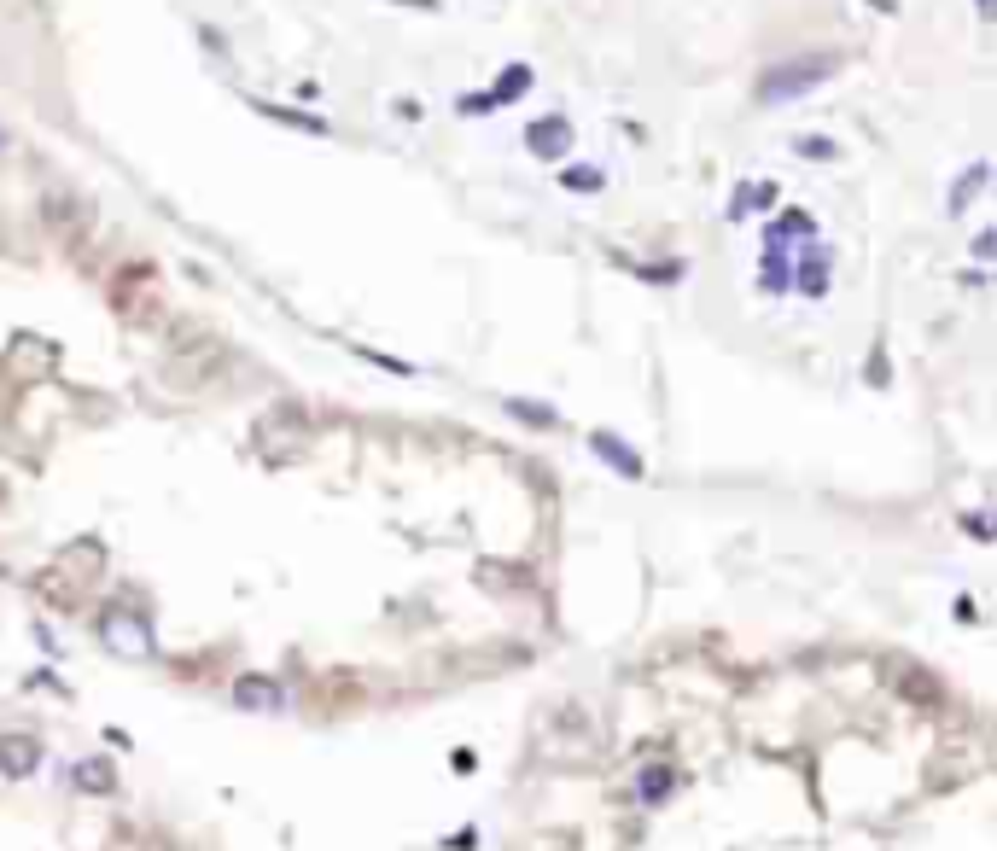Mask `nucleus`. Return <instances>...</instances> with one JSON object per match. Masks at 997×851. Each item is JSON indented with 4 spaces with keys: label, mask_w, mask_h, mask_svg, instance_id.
<instances>
[{
    "label": "nucleus",
    "mask_w": 997,
    "mask_h": 851,
    "mask_svg": "<svg viewBox=\"0 0 997 851\" xmlns=\"http://www.w3.org/2000/svg\"><path fill=\"white\" fill-rule=\"evenodd\" d=\"M525 146H531L537 158H566V146H572V123H566V117H543V123H531V129H525Z\"/></svg>",
    "instance_id": "39448f33"
},
{
    "label": "nucleus",
    "mask_w": 997,
    "mask_h": 851,
    "mask_svg": "<svg viewBox=\"0 0 997 851\" xmlns=\"http://www.w3.org/2000/svg\"><path fill=\"white\" fill-rule=\"evenodd\" d=\"M793 152H799V158H834L840 146H834L828 135H799V140H793Z\"/></svg>",
    "instance_id": "4468645a"
},
{
    "label": "nucleus",
    "mask_w": 997,
    "mask_h": 851,
    "mask_svg": "<svg viewBox=\"0 0 997 851\" xmlns=\"http://www.w3.org/2000/svg\"><path fill=\"white\" fill-rule=\"evenodd\" d=\"M70 787H76V793H111V787H117L111 758H82V764L70 770Z\"/></svg>",
    "instance_id": "6e6552de"
},
{
    "label": "nucleus",
    "mask_w": 997,
    "mask_h": 851,
    "mask_svg": "<svg viewBox=\"0 0 997 851\" xmlns=\"http://www.w3.org/2000/svg\"><path fill=\"white\" fill-rule=\"evenodd\" d=\"M828 245H805V257H799V292L805 298H823L828 292Z\"/></svg>",
    "instance_id": "0eeeda50"
},
{
    "label": "nucleus",
    "mask_w": 997,
    "mask_h": 851,
    "mask_svg": "<svg viewBox=\"0 0 997 851\" xmlns=\"http://www.w3.org/2000/svg\"><path fill=\"white\" fill-rule=\"evenodd\" d=\"M234 700H240V706H251V712H275V706H280V682L240 677V682H234Z\"/></svg>",
    "instance_id": "9d476101"
},
{
    "label": "nucleus",
    "mask_w": 997,
    "mask_h": 851,
    "mask_svg": "<svg viewBox=\"0 0 997 851\" xmlns=\"http://www.w3.org/2000/svg\"><path fill=\"white\" fill-rule=\"evenodd\" d=\"M589 449H595V455H601V461H607L613 473H624V478H642V455H636L630 443H619L613 432H595V438H589Z\"/></svg>",
    "instance_id": "423d86ee"
},
{
    "label": "nucleus",
    "mask_w": 997,
    "mask_h": 851,
    "mask_svg": "<svg viewBox=\"0 0 997 851\" xmlns=\"http://www.w3.org/2000/svg\"><path fill=\"white\" fill-rule=\"evenodd\" d=\"M671 787H677L671 764H642V770H636V799H642V805H665Z\"/></svg>",
    "instance_id": "1a4fd4ad"
},
{
    "label": "nucleus",
    "mask_w": 997,
    "mask_h": 851,
    "mask_svg": "<svg viewBox=\"0 0 997 851\" xmlns=\"http://www.w3.org/2000/svg\"><path fill=\"white\" fill-rule=\"evenodd\" d=\"M770 205H776V181H747V187L735 193L729 216H753V210H770Z\"/></svg>",
    "instance_id": "9b49d317"
},
{
    "label": "nucleus",
    "mask_w": 997,
    "mask_h": 851,
    "mask_svg": "<svg viewBox=\"0 0 997 851\" xmlns=\"http://www.w3.org/2000/svg\"><path fill=\"white\" fill-rule=\"evenodd\" d=\"M560 181H566L572 193H595V187H601V170H589V164H572V170L560 175Z\"/></svg>",
    "instance_id": "2eb2a0df"
},
{
    "label": "nucleus",
    "mask_w": 997,
    "mask_h": 851,
    "mask_svg": "<svg viewBox=\"0 0 997 851\" xmlns=\"http://www.w3.org/2000/svg\"><path fill=\"white\" fill-rule=\"evenodd\" d=\"M35 764H41V741L6 729V735H0V776H6V782H24Z\"/></svg>",
    "instance_id": "7ed1b4c3"
},
{
    "label": "nucleus",
    "mask_w": 997,
    "mask_h": 851,
    "mask_svg": "<svg viewBox=\"0 0 997 851\" xmlns=\"http://www.w3.org/2000/svg\"><path fill=\"white\" fill-rule=\"evenodd\" d=\"M828 76H834V59H828V53H817V59H788V65H776L758 82V94L770 105H782V100H793V94H811Z\"/></svg>",
    "instance_id": "f257e3e1"
},
{
    "label": "nucleus",
    "mask_w": 997,
    "mask_h": 851,
    "mask_svg": "<svg viewBox=\"0 0 997 851\" xmlns=\"http://www.w3.org/2000/svg\"><path fill=\"white\" fill-rule=\"evenodd\" d=\"M100 636H105V647L111 653H123V659H146L152 653V630H146V618L140 613H105V624H100Z\"/></svg>",
    "instance_id": "f03ea898"
},
{
    "label": "nucleus",
    "mask_w": 997,
    "mask_h": 851,
    "mask_svg": "<svg viewBox=\"0 0 997 851\" xmlns=\"http://www.w3.org/2000/svg\"><path fill=\"white\" fill-rule=\"evenodd\" d=\"M525 88H531V65H514L508 76H502V82H496V94H467V100H461V111H467V117H479V111H496L502 100H519Z\"/></svg>",
    "instance_id": "20e7f679"
},
{
    "label": "nucleus",
    "mask_w": 997,
    "mask_h": 851,
    "mask_svg": "<svg viewBox=\"0 0 997 851\" xmlns=\"http://www.w3.org/2000/svg\"><path fill=\"white\" fill-rule=\"evenodd\" d=\"M980 187H986V164H974V170H968L963 181H957V193H951V216H957V210H963L968 199L980 193Z\"/></svg>",
    "instance_id": "ddd939ff"
},
{
    "label": "nucleus",
    "mask_w": 997,
    "mask_h": 851,
    "mask_svg": "<svg viewBox=\"0 0 997 851\" xmlns=\"http://www.w3.org/2000/svg\"><path fill=\"white\" fill-rule=\"evenodd\" d=\"M758 280H764L770 292H782V286H788V251L764 245V263H758Z\"/></svg>",
    "instance_id": "f8f14e48"
},
{
    "label": "nucleus",
    "mask_w": 997,
    "mask_h": 851,
    "mask_svg": "<svg viewBox=\"0 0 997 851\" xmlns=\"http://www.w3.org/2000/svg\"><path fill=\"white\" fill-rule=\"evenodd\" d=\"M508 414H519V420H531V426H554V409H543V403H508Z\"/></svg>",
    "instance_id": "dca6fc26"
},
{
    "label": "nucleus",
    "mask_w": 997,
    "mask_h": 851,
    "mask_svg": "<svg viewBox=\"0 0 997 851\" xmlns=\"http://www.w3.org/2000/svg\"><path fill=\"white\" fill-rule=\"evenodd\" d=\"M974 6H980V18H986V12H992V0H974Z\"/></svg>",
    "instance_id": "f3484780"
}]
</instances>
